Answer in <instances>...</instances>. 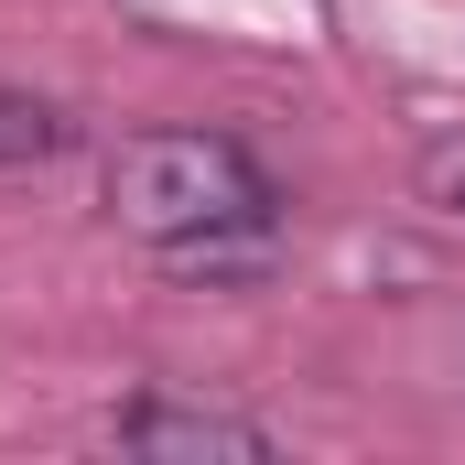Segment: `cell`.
Here are the masks:
<instances>
[{
  "label": "cell",
  "instance_id": "1",
  "mask_svg": "<svg viewBox=\"0 0 465 465\" xmlns=\"http://www.w3.org/2000/svg\"><path fill=\"white\" fill-rule=\"evenodd\" d=\"M109 217L141 249H163L173 271H249L271 228H282V195L260 173V152L228 130H130L109 152Z\"/></svg>",
  "mask_w": 465,
  "mask_h": 465
},
{
  "label": "cell",
  "instance_id": "2",
  "mask_svg": "<svg viewBox=\"0 0 465 465\" xmlns=\"http://www.w3.org/2000/svg\"><path fill=\"white\" fill-rule=\"evenodd\" d=\"M98 433H109L119 455H173V465H206V455L260 465V455H271L260 422H238V411H195V401H119Z\"/></svg>",
  "mask_w": 465,
  "mask_h": 465
},
{
  "label": "cell",
  "instance_id": "3",
  "mask_svg": "<svg viewBox=\"0 0 465 465\" xmlns=\"http://www.w3.org/2000/svg\"><path fill=\"white\" fill-rule=\"evenodd\" d=\"M65 152V109L33 98V87H0V173L11 163H54Z\"/></svg>",
  "mask_w": 465,
  "mask_h": 465
},
{
  "label": "cell",
  "instance_id": "4",
  "mask_svg": "<svg viewBox=\"0 0 465 465\" xmlns=\"http://www.w3.org/2000/svg\"><path fill=\"white\" fill-rule=\"evenodd\" d=\"M411 184H422V206H444V217H465V130H444V141H422Z\"/></svg>",
  "mask_w": 465,
  "mask_h": 465
}]
</instances>
